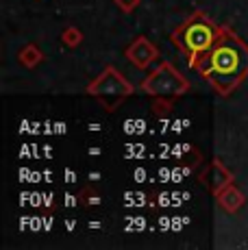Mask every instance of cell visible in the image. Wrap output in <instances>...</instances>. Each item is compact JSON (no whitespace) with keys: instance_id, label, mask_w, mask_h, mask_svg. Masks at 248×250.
Wrapping results in <instances>:
<instances>
[{"instance_id":"cell-3","label":"cell","mask_w":248,"mask_h":250,"mask_svg":"<svg viewBox=\"0 0 248 250\" xmlns=\"http://www.w3.org/2000/svg\"><path fill=\"white\" fill-rule=\"evenodd\" d=\"M133 91H135V87L131 85V81L124 79V74H120L113 65H107V68L85 87V94L96 98L104 107V111H109V113L116 111L128 96H133Z\"/></svg>"},{"instance_id":"cell-5","label":"cell","mask_w":248,"mask_h":250,"mask_svg":"<svg viewBox=\"0 0 248 250\" xmlns=\"http://www.w3.org/2000/svg\"><path fill=\"white\" fill-rule=\"evenodd\" d=\"M124 57L131 61L133 68L137 70H148L157 59H159V48H157L148 37L140 35L128 44V48L124 50Z\"/></svg>"},{"instance_id":"cell-4","label":"cell","mask_w":248,"mask_h":250,"mask_svg":"<svg viewBox=\"0 0 248 250\" xmlns=\"http://www.w3.org/2000/svg\"><path fill=\"white\" fill-rule=\"evenodd\" d=\"M192 89L189 81L174 68L170 61H161L142 81V91L152 98H181Z\"/></svg>"},{"instance_id":"cell-8","label":"cell","mask_w":248,"mask_h":250,"mask_svg":"<svg viewBox=\"0 0 248 250\" xmlns=\"http://www.w3.org/2000/svg\"><path fill=\"white\" fill-rule=\"evenodd\" d=\"M44 61V52L40 50L37 44H24L18 50V63L26 70H35Z\"/></svg>"},{"instance_id":"cell-1","label":"cell","mask_w":248,"mask_h":250,"mask_svg":"<svg viewBox=\"0 0 248 250\" xmlns=\"http://www.w3.org/2000/svg\"><path fill=\"white\" fill-rule=\"evenodd\" d=\"M196 72L218 96L228 98L248 79V44L233 28L222 26L218 42Z\"/></svg>"},{"instance_id":"cell-7","label":"cell","mask_w":248,"mask_h":250,"mask_svg":"<svg viewBox=\"0 0 248 250\" xmlns=\"http://www.w3.org/2000/svg\"><path fill=\"white\" fill-rule=\"evenodd\" d=\"M216 203L222 211H227V213H237V211L246 205V196H244V191L237 189L235 183H231V185L224 187L220 194L216 196Z\"/></svg>"},{"instance_id":"cell-9","label":"cell","mask_w":248,"mask_h":250,"mask_svg":"<svg viewBox=\"0 0 248 250\" xmlns=\"http://www.w3.org/2000/svg\"><path fill=\"white\" fill-rule=\"evenodd\" d=\"M61 42L65 48H79L83 44V31L79 26H65L61 33Z\"/></svg>"},{"instance_id":"cell-11","label":"cell","mask_w":248,"mask_h":250,"mask_svg":"<svg viewBox=\"0 0 248 250\" xmlns=\"http://www.w3.org/2000/svg\"><path fill=\"white\" fill-rule=\"evenodd\" d=\"M113 2H116V7L120 9L122 13H133L137 7H140L142 0H113Z\"/></svg>"},{"instance_id":"cell-2","label":"cell","mask_w":248,"mask_h":250,"mask_svg":"<svg viewBox=\"0 0 248 250\" xmlns=\"http://www.w3.org/2000/svg\"><path fill=\"white\" fill-rule=\"evenodd\" d=\"M222 33V26H218L211 18H207L203 11H194L181 26L174 28L170 35V42L187 57V65L192 70H198L207 52L213 48Z\"/></svg>"},{"instance_id":"cell-6","label":"cell","mask_w":248,"mask_h":250,"mask_svg":"<svg viewBox=\"0 0 248 250\" xmlns=\"http://www.w3.org/2000/svg\"><path fill=\"white\" fill-rule=\"evenodd\" d=\"M200 183H203L205 189L216 198L224 187H228L231 183H235V179H233V172H228L227 166H222L220 159H213L207 167H205L203 174H200Z\"/></svg>"},{"instance_id":"cell-10","label":"cell","mask_w":248,"mask_h":250,"mask_svg":"<svg viewBox=\"0 0 248 250\" xmlns=\"http://www.w3.org/2000/svg\"><path fill=\"white\" fill-rule=\"evenodd\" d=\"M172 100L174 98H155L152 103V113L155 115H165L172 111Z\"/></svg>"}]
</instances>
